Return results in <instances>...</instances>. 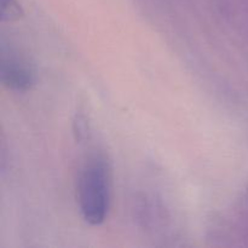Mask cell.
Listing matches in <instances>:
<instances>
[{"label": "cell", "instance_id": "obj_2", "mask_svg": "<svg viewBox=\"0 0 248 248\" xmlns=\"http://www.w3.org/2000/svg\"><path fill=\"white\" fill-rule=\"evenodd\" d=\"M0 73L5 86L16 91H26L34 82V73L31 65L12 52L9 55L2 52Z\"/></svg>", "mask_w": 248, "mask_h": 248}, {"label": "cell", "instance_id": "obj_3", "mask_svg": "<svg viewBox=\"0 0 248 248\" xmlns=\"http://www.w3.org/2000/svg\"><path fill=\"white\" fill-rule=\"evenodd\" d=\"M21 15L22 10L16 0H1V18L4 21H14Z\"/></svg>", "mask_w": 248, "mask_h": 248}, {"label": "cell", "instance_id": "obj_1", "mask_svg": "<svg viewBox=\"0 0 248 248\" xmlns=\"http://www.w3.org/2000/svg\"><path fill=\"white\" fill-rule=\"evenodd\" d=\"M78 202L82 218L91 225L107 219L111 202V169L102 154H93L82 165L78 179Z\"/></svg>", "mask_w": 248, "mask_h": 248}]
</instances>
